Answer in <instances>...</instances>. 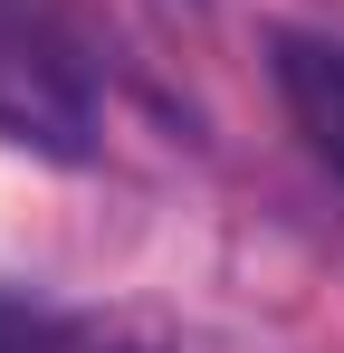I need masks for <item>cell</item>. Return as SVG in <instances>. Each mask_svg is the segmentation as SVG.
<instances>
[{"instance_id": "cell-2", "label": "cell", "mask_w": 344, "mask_h": 353, "mask_svg": "<svg viewBox=\"0 0 344 353\" xmlns=\"http://www.w3.org/2000/svg\"><path fill=\"white\" fill-rule=\"evenodd\" d=\"M268 77H278V105L296 124V143L316 153V172L344 181V48L316 29H278L268 39Z\"/></svg>"}, {"instance_id": "cell-1", "label": "cell", "mask_w": 344, "mask_h": 353, "mask_svg": "<svg viewBox=\"0 0 344 353\" xmlns=\"http://www.w3.org/2000/svg\"><path fill=\"white\" fill-rule=\"evenodd\" d=\"M106 86L57 0H0V143L39 163H86L96 153Z\"/></svg>"}, {"instance_id": "cell-3", "label": "cell", "mask_w": 344, "mask_h": 353, "mask_svg": "<svg viewBox=\"0 0 344 353\" xmlns=\"http://www.w3.org/2000/svg\"><path fill=\"white\" fill-rule=\"evenodd\" d=\"M0 353H163V344H144L134 325H106V315H77V305L0 287Z\"/></svg>"}]
</instances>
